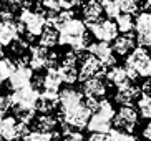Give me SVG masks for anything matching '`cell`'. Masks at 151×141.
Instances as JSON below:
<instances>
[{
  "mask_svg": "<svg viewBox=\"0 0 151 141\" xmlns=\"http://www.w3.org/2000/svg\"><path fill=\"white\" fill-rule=\"evenodd\" d=\"M58 43L71 47L75 52H83L88 48V33H86V23L73 18L58 30Z\"/></svg>",
  "mask_w": 151,
  "mask_h": 141,
  "instance_id": "1",
  "label": "cell"
},
{
  "mask_svg": "<svg viewBox=\"0 0 151 141\" xmlns=\"http://www.w3.org/2000/svg\"><path fill=\"white\" fill-rule=\"evenodd\" d=\"M124 68L131 81L136 78H151V55L146 48L138 47L126 57Z\"/></svg>",
  "mask_w": 151,
  "mask_h": 141,
  "instance_id": "2",
  "label": "cell"
},
{
  "mask_svg": "<svg viewBox=\"0 0 151 141\" xmlns=\"http://www.w3.org/2000/svg\"><path fill=\"white\" fill-rule=\"evenodd\" d=\"M115 115H116V111L113 108V105H111V101H108V100H100L96 113L91 115L86 128L91 133H105L106 135V133L111 131V124H113Z\"/></svg>",
  "mask_w": 151,
  "mask_h": 141,
  "instance_id": "3",
  "label": "cell"
},
{
  "mask_svg": "<svg viewBox=\"0 0 151 141\" xmlns=\"http://www.w3.org/2000/svg\"><path fill=\"white\" fill-rule=\"evenodd\" d=\"M18 22L23 27V30L27 32L28 40H33L35 37H40L42 32L47 27V18H45L43 12L32 9H22L20 15H18Z\"/></svg>",
  "mask_w": 151,
  "mask_h": 141,
  "instance_id": "4",
  "label": "cell"
},
{
  "mask_svg": "<svg viewBox=\"0 0 151 141\" xmlns=\"http://www.w3.org/2000/svg\"><path fill=\"white\" fill-rule=\"evenodd\" d=\"M28 66L32 70H43V68H55L57 66V55L48 52L42 45H33L28 48Z\"/></svg>",
  "mask_w": 151,
  "mask_h": 141,
  "instance_id": "5",
  "label": "cell"
},
{
  "mask_svg": "<svg viewBox=\"0 0 151 141\" xmlns=\"http://www.w3.org/2000/svg\"><path fill=\"white\" fill-rule=\"evenodd\" d=\"M78 73H80V80H81V83H83V81H88L91 78H101L103 75H106V68L91 53H85L83 55V52H81Z\"/></svg>",
  "mask_w": 151,
  "mask_h": 141,
  "instance_id": "6",
  "label": "cell"
},
{
  "mask_svg": "<svg viewBox=\"0 0 151 141\" xmlns=\"http://www.w3.org/2000/svg\"><path fill=\"white\" fill-rule=\"evenodd\" d=\"M86 28L91 32V35H93L98 42H106V43H110L111 40L115 42V40L118 38V32H120L118 27H116V22H113L110 18L90 23V25H86Z\"/></svg>",
  "mask_w": 151,
  "mask_h": 141,
  "instance_id": "7",
  "label": "cell"
},
{
  "mask_svg": "<svg viewBox=\"0 0 151 141\" xmlns=\"http://www.w3.org/2000/svg\"><path fill=\"white\" fill-rule=\"evenodd\" d=\"M60 115V119H62L63 124H68L71 129H83L88 126V121L90 118H91V111L85 106V103L81 106H78V108H75V110L71 111H67V113H58Z\"/></svg>",
  "mask_w": 151,
  "mask_h": 141,
  "instance_id": "8",
  "label": "cell"
},
{
  "mask_svg": "<svg viewBox=\"0 0 151 141\" xmlns=\"http://www.w3.org/2000/svg\"><path fill=\"white\" fill-rule=\"evenodd\" d=\"M113 124L118 131L133 133V129L138 124V111L133 106H121L113 118Z\"/></svg>",
  "mask_w": 151,
  "mask_h": 141,
  "instance_id": "9",
  "label": "cell"
},
{
  "mask_svg": "<svg viewBox=\"0 0 151 141\" xmlns=\"http://www.w3.org/2000/svg\"><path fill=\"white\" fill-rule=\"evenodd\" d=\"M134 30H136V42L139 47L148 48L151 47V13L141 12L134 20Z\"/></svg>",
  "mask_w": 151,
  "mask_h": 141,
  "instance_id": "10",
  "label": "cell"
},
{
  "mask_svg": "<svg viewBox=\"0 0 151 141\" xmlns=\"http://www.w3.org/2000/svg\"><path fill=\"white\" fill-rule=\"evenodd\" d=\"M42 93L35 90L33 86H25L22 90L12 93V100H14V108H35L38 100H40Z\"/></svg>",
  "mask_w": 151,
  "mask_h": 141,
  "instance_id": "11",
  "label": "cell"
},
{
  "mask_svg": "<svg viewBox=\"0 0 151 141\" xmlns=\"http://www.w3.org/2000/svg\"><path fill=\"white\" fill-rule=\"evenodd\" d=\"M88 53H91L95 58H98L106 70L116 65L115 52H113V48L110 47V43H106V42H95V43H90L88 45Z\"/></svg>",
  "mask_w": 151,
  "mask_h": 141,
  "instance_id": "12",
  "label": "cell"
},
{
  "mask_svg": "<svg viewBox=\"0 0 151 141\" xmlns=\"http://www.w3.org/2000/svg\"><path fill=\"white\" fill-rule=\"evenodd\" d=\"M83 105V95L75 88H65L60 91L58 98V113H67Z\"/></svg>",
  "mask_w": 151,
  "mask_h": 141,
  "instance_id": "13",
  "label": "cell"
},
{
  "mask_svg": "<svg viewBox=\"0 0 151 141\" xmlns=\"http://www.w3.org/2000/svg\"><path fill=\"white\" fill-rule=\"evenodd\" d=\"M32 80H33V70L30 66H17L12 76L9 78V86L14 91H17L25 86H30Z\"/></svg>",
  "mask_w": 151,
  "mask_h": 141,
  "instance_id": "14",
  "label": "cell"
},
{
  "mask_svg": "<svg viewBox=\"0 0 151 141\" xmlns=\"http://www.w3.org/2000/svg\"><path fill=\"white\" fill-rule=\"evenodd\" d=\"M23 27L20 25V22H0V45L2 47H9L18 38V35L22 33Z\"/></svg>",
  "mask_w": 151,
  "mask_h": 141,
  "instance_id": "15",
  "label": "cell"
},
{
  "mask_svg": "<svg viewBox=\"0 0 151 141\" xmlns=\"http://www.w3.org/2000/svg\"><path fill=\"white\" fill-rule=\"evenodd\" d=\"M18 121L15 116H4L0 119V141H17L18 136Z\"/></svg>",
  "mask_w": 151,
  "mask_h": 141,
  "instance_id": "16",
  "label": "cell"
},
{
  "mask_svg": "<svg viewBox=\"0 0 151 141\" xmlns=\"http://www.w3.org/2000/svg\"><path fill=\"white\" fill-rule=\"evenodd\" d=\"M141 96V88H138L134 85H126L116 90L115 93V101L120 103L121 106H131L138 98Z\"/></svg>",
  "mask_w": 151,
  "mask_h": 141,
  "instance_id": "17",
  "label": "cell"
},
{
  "mask_svg": "<svg viewBox=\"0 0 151 141\" xmlns=\"http://www.w3.org/2000/svg\"><path fill=\"white\" fill-rule=\"evenodd\" d=\"M81 91L86 98H103L106 95V85L101 78H91L81 83Z\"/></svg>",
  "mask_w": 151,
  "mask_h": 141,
  "instance_id": "18",
  "label": "cell"
},
{
  "mask_svg": "<svg viewBox=\"0 0 151 141\" xmlns=\"http://www.w3.org/2000/svg\"><path fill=\"white\" fill-rule=\"evenodd\" d=\"M134 48H136V37H133L131 33L118 35V38L113 42V52L118 53L120 57H128Z\"/></svg>",
  "mask_w": 151,
  "mask_h": 141,
  "instance_id": "19",
  "label": "cell"
},
{
  "mask_svg": "<svg viewBox=\"0 0 151 141\" xmlns=\"http://www.w3.org/2000/svg\"><path fill=\"white\" fill-rule=\"evenodd\" d=\"M106 80L110 81L111 85H115L116 88H121V86H126V85L131 83V78H129L128 71H126V68L124 66H111V68H108L106 70Z\"/></svg>",
  "mask_w": 151,
  "mask_h": 141,
  "instance_id": "20",
  "label": "cell"
},
{
  "mask_svg": "<svg viewBox=\"0 0 151 141\" xmlns=\"http://www.w3.org/2000/svg\"><path fill=\"white\" fill-rule=\"evenodd\" d=\"M101 15H103L101 0H88L83 5V18H85V23L86 25L101 20Z\"/></svg>",
  "mask_w": 151,
  "mask_h": 141,
  "instance_id": "21",
  "label": "cell"
},
{
  "mask_svg": "<svg viewBox=\"0 0 151 141\" xmlns=\"http://www.w3.org/2000/svg\"><path fill=\"white\" fill-rule=\"evenodd\" d=\"M58 43V30L52 25H47L45 30L42 32V35L38 37V45L45 47V48H52Z\"/></svg>",
  "mask_w": 151,
  "mask_h": 141,
  "instance_id": "22",
  "label": "cell"
},
{
  "mask_svg": "<svg viewBox=\"0 0 151 141\" xmlns=\"http://www.w3.org/2000/svg\"><path fill=\"white\" fill-rule=\"evenodd\" d=\"M57 118L52 115H38L35 118V128L37 131H43V133H53L57 128Z\"/></svg>",
  "mask_w": 151,
  "mask_h": 141,
  "instance_id": "23",
  "label": "cell"
},
{
  "mask_svg": "<svg viewBox=\"0 0 151 141\" xmlns=\"http://www.w3.org/2000/svg\"><path fill=\"white\" fill-rule=\"evenodd\" d=\"M58 71H60V76H62V81L67 83V85H73L80 80V73H78V68H76V66L60 65Z\"/></svg>",
  "mask_w": 151,
  "mask_h": 141,
  "instance_id": "24",
  "label": "cell"
},
{
  "mask_svg": "<svg viewBox=\"0 0 151 141\" xmlns=\"http://www.w3.org/2000/svg\"><path fill=\"white\" fill-rule=\"evenodd\" d=\"M57 108H58V100H50V98L43 96V95H40V100H38V103L35 106V110L40 115H50Z\"/></svg>",
  "mask_w": 151,
  "mask_h": 141,
  "instance_id": "25",
  "label": "cell"
},
{
  "mask_svg": "<svg viewBox=\"0 0 151 141\" xmlns=\"http://www.w3.org/2000/svg\"><path fill=\"white\" fill-rule=\"evenodd\" d=\"M103 5V13L108 18H118L121 15V7H120V0H101Z\"/></svg>",
  "mask_w": 151,
  "mask_h": 141,
  "instance_id": "26",
  "label": "cell"
},
{
  "mask_svg": "<svg viewBox=\"0 0 151 141\" xmlns=\"http://www.w3.org/2000/svg\"><path fill=\"white\" fill-rule=\"evenodd\" d=\"M17 65H15L14 60H10V58H0V85L4 83L5 80H9L12 76V73L15 71Z\"/></svg>",
  "mask_w": 151,
  "mask_h": 141,
  "instance_id": "27",
  "label": "cell"
},
{
  "mask_svg": "<svg viewBox=\"0 0 151 141\" xmlns=\"http://www.w3.org/2000/svg\"><path fill=\"white\" fill-rule=\"evenodd\" d=\"M116 27H118V30L123 33V35H126V33H131L134 28V20L131 15H128V13H121L120 17L116 18Z\"/></svg>",
  "mask_w": 151,
  "mask_h": 141,
  "instance_id": "28",
  "label": "cell"
},
{
  "mask_svg": "<svg viewBox=\"0 0 151 141\" xmlns=\"http://www.w3.org/2000/svg\"><path fill=\"white\" fill-rule=\"evenodd\" d=\"M14 113H15V118H17L20 123L30 124L32 121L35 119L37 110L35 108H14Z\"/></svg>",
  "mask_w": 151,
  "mask_h": 141,
  "instance_id": "29",
  "label": "cell"
},
{
  "mask_svg": "<svg viewBox=\"0 0 151 141\" xmlns=\"http://www.w3.org/2000/svg\"><path fill=\"white\" fill-rule=\"evenodd\" d=\"M138 111L143 118L151 119V96L141 93V96L138 98Z\"/></svg>",
  "mask_w": 151,
  "mask_h": 141,
  "instance_id": "30",
  "label": "cell"
},
{
  "mask_svg": "<svg viewBox=\"0 0 151 141\" xmlns=\"http://www.w3.org/2000/svg\"><path fill=\"white\" fill-rule=\"evenodd\" d=\"M60 136V133H43V131H30L23 141H55Z\"/></svg>",
  "mask_w": 151,
  "mask_h": 141,
  "instance_id": "31",
  "label": "cell"
},
{
  "mask_svg": "<svg viewBox=\"0 0 151 141\" xmlns=\"http://www.w3.org/2000/svg\"><path fill=\"white\" fill-rule=\"evenodd\" d=\"M108 141H139V140H138L134 135H131V133L111 129V131L108 133Z\"/></svg>",
  "mask_w": 151,
  "mask_h": 141,
  "instance_id": "32",
  "label": "cell"
},
{
  "mask_svg": "<svg viewBox=\"0 0 151 141\" xmlns=\"http://www.w3.org/2000/svg\"><path fill=\"white\" fill-rule=\"evenodd\" d=\"M120 7H121V13L133 15V13L138 12L141 4H139V0H120Z\"/></svg>",
  "mask_w": 151,
  "mask_h": 141,
  "instance_id": "33",
  "label": "cell"
},
{
  "mask_svg": "<svg viewBox=\"0 0 151 141\" xmlns=\"http://www.w3.org/2000/svg\"><path fill=\"white\" fill-rule=\"evenodd\" d=\"M81 58V52H75V50H70V52L65 53V57L62 60V65L67 66H76V63L80 62Z\"/></svg>",
  "mask_w": 151,
  "mask_h": 141,
  "instance_id": "34",
  "label": "cell"
},
{
  "mask_svg": "<svg viewBox=\"0 0 151 141\" xmlns=\"http://www.w3.org/2000/svg\"><path fill=\"white\" fill-rule=\"evenodd\" d=\"M10 48H12V52H14L15 55H18V57H20V55H22V53L25 52L27 48H30V47H28V43L23 38H17L14 43L10 45Z\"/></svg>",
  "mask_w": 151,
  "mask_h": 141,
  "instance_id": "35",
  "label": "cell"
},
{
  "mask_svg": "<svg viewBox=\"0 0 151 141\" xmlns=\"http://www.w3.org/2000/svg\"><path fill=\"white\" fill-rule=\"evenodd\" d=\"M14 108V100H12V95H0V110L7 113L9 110Z\"/></svg>",
  "mask_w": 151,
  "mask_h": 141,
  "instance_id": "36",
  "label": "cell"
},
{
  "mask_svg": "<svg viewBox=\"0 0 151 141\" xmlns=\"http://www.w3.org/2000/svg\"><path fill=\"white\" fill-rule=\"evenodd\" d=\"M98 105H100V100H96V98H86V96H85V106H86V108H88L91 113H96Z\"/></svg>",
  "mask_w": 151,
  "mask_h": 141,
  "instance_id": "37",
  "label": "cell"
},
{
  "mask_svg": "<svg viewBox=\"0 0 151 141\" xmlns=\"http://www.w3.org/2000/svg\"><path fill=\"white\" fill-rule=\"evenodd\" d=\"M63 141H85V138L80 131H71L68 135H63Z\"/></svg>",
  "mask_w": 151,
  "mask_h": 141,
  "instance_id": "38",
  "label": "cell"
},
{
  "mask_svg": "<svg viewBox=\"0 0 151 141\" xmlns=\"http://www.w3.org/2000/svg\"><path fill=\"white\" fill-rule=\"evenodd\" d=\"M86 141H108V133L106 135L105 133H91L86 138Z\"/></svg>",
  "mask_w": 151,
  "mask_h": 141,
  "instance_id": "39",
  "label": "cell"
},
{
  "mask_svg": "<svg viewBox=\"0 0 151 141\" xmlns=\"http://www.w3.org/2000/svg\"><path fill=\"white\" fill-rule=\"evenodd\" d=\"M14 20V13L10 10H0V22H12Z\"/></svg>",
  "mask_w": 151,
  "mask_h": 141,
  "instance_id": "40",
  "label": "cell"
},
{
  "mask_svg": "<svg viewBox=\"0 0 151 141\" xmlns=\"http://www.w3.org/2000/svg\"><path fill=\"white\" fill-rule=\"evenodd\" d=\"M143 138L148 141H151V119H148V123L145 124V128H143Z\"/></svg>",
  "mask_w": 151,
  "mask_h": 141,
  "instance_id": "41",
  "label": "cell"
},
{
  "mask_svg": "<svg viewBox=\"0 0 151 141\" xmlns=\"http://www.w3.org/2000/svg\"><path fill=\"white\" fill-rule=\"evenodd\" d=\"M141 91L145 93V95H150L151 96V78H148L145 83H143V86H141Z\"/></svg>",
  "mask_w": 151,
  "mask_h": 141,
  "instance_id": "42",
  "label": "cell"
},
{
  "mask_svg": "<svg viewBox=\"0 0 151 141\" xmlns=\"http://www.w3.org/2000/svg\"><path fill=\"white\" fill-rule=\"evenodd\" d=\"M4 2H5V4H10V5H15V7L25 4V0H4Z\"/></svg>",
  "mask_w": 151,
  "mask_h": 141,
  "instance_id": "43",
  "label": "cell"
},
{
  "mask_svg": "<svg viewBox=\"0 0 151 141\" xmlns=\"http://www.w3.org/2000/svg\"><path fill=\"white\" fill-rule=\"evenodd\" d=\"M4 116H5V113H4V111H2V110H0V119L4 118Z\"/></svg>",
  "mask_w": 151,
  "mask_h": 141,
  "instance_id": "44",
  "label": "cell"
},
{
  "mask_svg": "<svg viewBox=\"0 0 151 141\" xmlns=\"http://www.w3.org/2000/svg\"><path fill=\"white\" fill-rule=\"evenodd\" d=\"M146 7H151V0H146Z\"/></svg>",
  "mask_w": 151,
  "mask_h": 141,
  "instance_id": "45",
  "label": "cell"
},
{
  "mask_svg": "<svg viewBox=\"0 0 151 141\" xmlns=\"http://www.w3.org/2000/svg\"><path fill=\"white\" fill-rule=\"evenodd\" d=\"M2 7H4V0H0V10H2Z\"/></svg>",
  "mask_w": 151,
  "mask_h": 141,
  "instance_id": "46",
  "label": "cell"
}]
</instances>
